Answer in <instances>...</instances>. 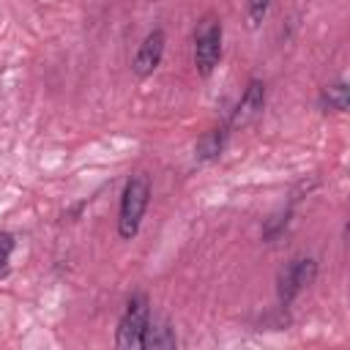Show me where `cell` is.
<instances>
[{
    "mask_svg": "<svg viewBox=\"0 0 350 350\" xmlns=\"http://www.w3.org/2000/svg\"><path fill=\"white\" fill-rule=\"evenodd\" d=\"M142 347H175V331L167 325V323H148L145 328V339H142Z\"/></svg>",
    "mask_w": 350,
    "mask_h": 350,
    "instance_id": "cell-8",
    "label": "cell"
},
{
    "mask_svg": "<svg viewBox=\"0 0 350 350\" xmlns=\"http://www.w3.org/2000/svg\"><path fill=\"white\" fill-rule=\"evenodd\" d=\"M317 273V265L312 257H304V260H293L282 273H279V301L282 306H287L306 284H312Z\"/></svg>",
    "mask_w": 350,
    "mask_h": 350,
    "instance_id": "cell-4",
    "label": "cell"
},
{
    "mask_svg": "<svg viewBox=\"0 0 350 350\" xmlns=\"http://www.w3.org/2000/svg\"><path fill=\"white\" fill-rule=\"evenodd\" d=\"M271 0H249V27H257L268 14Z\"/></svg>",
    "mask_w": 350,
    "mask_h": 350,
    "instance_id": "cell-10",
    "label": "cell"
},
{
    "mask_svg": "<svg viewBox=\"0 0 350 350\" xmlns=\"http://www.w3.org/2000/svg\"><path fill=\"white\" fill-rule=\"evenodd\" d=\"M262 104H265V85L260 79H252L249 88L243 90L238 107H235V115H232V129H241V126H249L260 112H262Z\"/></svg>",
    "mask_w": 350,
    "mask_h": 350,
    "instance_id": "cell-6",
    "label": "cell"
},
{
    "mask_svg": "<svg viewBox=\"0 0 350 350\" xmlns=\"http://www.w3.org/2000/svg\"><path fill=\"white\" fill-rule=\"evenodd\" d=\"M148 323H150V314H148L145 295L131 298L126 306V314L120 317V325H118V347H142Z\"/></svg>",
    "mask_w": 350,
    "mask_h": 350,
    "instance_id": "cell-3",
    "label": "cell"
},
{
    "mask_svg": "<svg viewBox=\"0 0 350 350\" xmlns=\"http://www.w3.org/2000/svg\"><path fill=\"white\" fill-rule=\"evenodd\" d=\"M161 55H164V30L156 27V30H150V33L145 36V41L139 44V49H137V55H134V63H131L134 74H137V77L153 74L156 66L161 63Z\"/></svg>",
    "mask_w": 350,
    "mask_h": 350,
    "instance_id": "cell-5",
    "label": "cell"
},
{
    "mask_svg": "<svg viewBox=\"0 0 350 350\" xmlns=\"http://www.w3.org/2000/svg\"><path fill=\"white\" fill-rule=\"evenodd\" d=\"M221 57V25L216 16H205L194 33V66L208 77Z\"/></svg>",
    "mask_w": 350,
    "mask_h": 350,
    "instance_id": "cell-2",
    "label": "cell"
},
{
    "mask_svg": "<svg viewBox=\"0 0 350 350\" xmlns=\"http://www.w3.org/2000/svg\"><path fill=\"white\" fill-rule=\"evenodd\" d=\"M221 145H224V134L219 129H213V131H208V134L200 137V142L194 148V156L200 161H211V159H216L221 153Z\"/></svg>",
    "mask_w": 350,
    "mask_h": 350,
    "instance_id": "cell-9",
    "label": "cell"
},
{
    "mask_svg": "<svg viewBox=\"0 0 350 350\" xmlns=\"http://www.w3.org/2000/svg\"><path fill=\"white\" fill-rule=\"evenodd\" d=\"M148 197H150V183L148 178L137 175L126 183L123 197H120V219H118V232L120 238H134L142 221V213L148 208Z\"/></svg>",
    "mask_w": 350,
    "mask_h": 350,
    "instance_id": "cell-1",
    "label": "cell"
},
{
    "mask_svg": "<svg viewBox=\"0 0 350 350\" xmlns=\"http://www.w3.org/2000/svg\"><path fill=\"white\" fill-rule=\"evenodd\" d=\"M347 101H350V93H347V85L345 82H334V85L323 88V93H320V104H323L325 112L328 109L342 112V109H347Z\"/></svg>",
    "mask_w": 350,
    "mask_h": 350,
    "instance_id": "cell-7",
    "label": "cell"
},
{
    "mask_svg": "<svg viewBox=\"0 0 350 350\" xmlns=\"http://www.w3.org/2000/svg\"><path fill=\"white\" fill-rule=\"evenodd\" d=\"M11 252H14V235L11 232H0V273L8 268Z\"/></svg>",
    "mask_w": 350,
    "mask_h": 350,
    "instance_id": "cell-11",
    "label": "cell"
}]
</instances>
